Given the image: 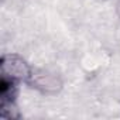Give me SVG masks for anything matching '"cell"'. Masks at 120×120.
Instances as JSON below:
<instances>
[{
  "label": "cell",
  "mask_w": 120,
  "mask_h": 120,
  "mask_svg": "<svg viewBox=\"0 0 120 120\" xmlns=\"http://www.w3.org/2000/svg\"><path fill=\"white\" fill-rule=\"evenodd\" d=\"M19 81L0 75V103H11L16 102L17 93H19Z\"/></svg>",
  "instance_id": "cell-3"
},
{
  "label": "cell",
  "mask_w": 120,
  "mask_h": 120,
  "mask_svg": "<svg viewBox=\"0 0 120 120\" xmlns=\"http://www.w3.org/2000/svg\"><path fill=\"white\" fill-rule=\"evenodd\" d=\"M0 117L2 119H7V120H13V119H20L21 114L17 109L16 102L11 103H0Z\"/></svg>",
  "instance_id": "cell-4"
},
{
  "label": "cell",
  "mask_w": 120,
  "mask_h": 120,
  "mask_svg": "<svg viewBox=\"0 0 120 120\" xmlns=\"http://www.w3.org/2000/svg\"><path fill=\"white\" fill-rule=\"evenodd\" d=\"M33 68L17 54H4L0 59V75L10 76L19 82H26Z\"/></svg>",
  "instance_id": "cell-1"
},
{
  "label": "cell",
  "mask_w": 120,
  "mask_h": 120,
  "mask_svg": "<svg viewBox=\"0 0 120 120\" xmlns=\"http://www.w3.org/2000/svg\"><path fill=\"white\" fill-rule=\"evenodd\" d=\"M26 83L30 88L37 89L38 92L45 93V95H55L62 89V81L56 75H54L48 71H44V69L33 68Z\"/></svg>",
  "instance_id": "cell-2"
}]
</instances>
